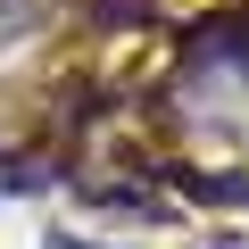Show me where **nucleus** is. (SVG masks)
<instances>
[]
</instances>
